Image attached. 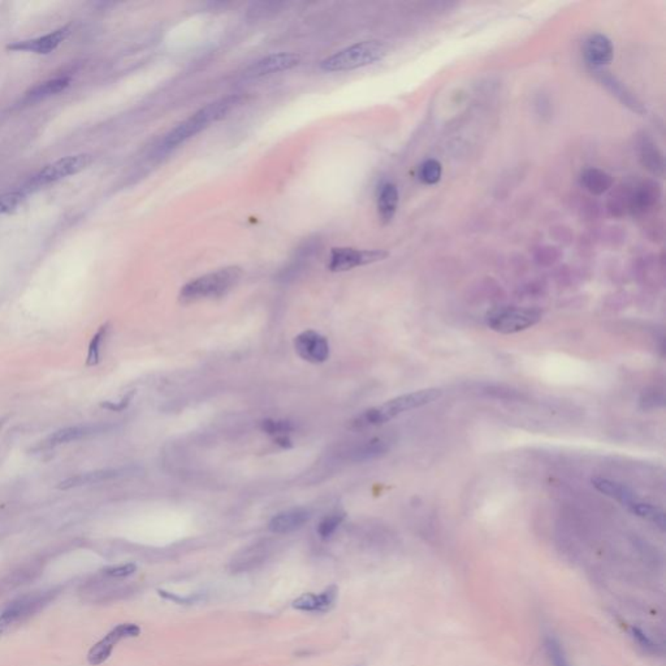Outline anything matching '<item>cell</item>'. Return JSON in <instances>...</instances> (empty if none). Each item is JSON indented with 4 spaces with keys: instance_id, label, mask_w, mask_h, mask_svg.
<instances>
[{
    "instance_id": "d4e9b609",
    "label": "cell",
    "mask_w": 666,
    "mask_h": 666,
    "mask_svg": "<svg viewBox=\"0 0 666 666\" xmlns=\"http://www.w3.org/2000/svg\"><path fill=\"white\" fill-rule=\"evenodd\" d=\"M628 512H631L634 516L639 517V518H643L645 521H648L650 524L657 526L660 530H665V513L661 510V509L655 507V505H650V504H647V502H642V501H636L633 505L628 507Z\"/></svg>"
},
{
    "instance_id": "8992f818",
    "label": "cell",
    "mask_w": 666,
    "mask_h": 666,
    "mask_svg": "<svg viewBox=\"0 0 666 666\" xmlns=\"http://www.w3.org/2000/svg\"><path fill=\"white\" fill-rule=\"evenodd\" d=\"M91 160H93L91 155L79 154V155L65 157V158L56 160L54 163H50L47 166H43L38 174L33 176L32 180L26 186V191L46 186L48 184L56 183L68 176L77 175L79 172L88 168Z\"/></svg>"
},
{
    "instance_id": "836d02e7",
    "label": "cell",
    "mask_w": 666,
    "mask_h": 666,
    "mask_svg": "<svg viewBox=\"0 0 666 666\" xmlns=\"http://www.w3.org/2000/svg\"><path fill=\"white\" fill-rule=\"evenodd\" d=\"M137 570V566L135 563H127V565H119V566H111L104 570V574L111 577V578H125L132 575Z\"/></svg>"
},
{
    "instance_id": "e575fe53",
    "label": "cell",
    "mask_w": 666,
    "mask_h": 666,
    "mask_svg": "<svg viewBox=\"0 0 666 666\" xmlns=\"http://www.w3.org/2000/svg\"><path fill=\"white\" fill-rule=\"evenodd\" d=\"M135 395V392L133 390V392L128 393L127 396L124 397V398H123L120 402H116V404H115V402H110V401H107V402H102V404H101V407L107 409V410H110V412H123V410H125L128 406H129V404H130V401H132V398H133Z\"/></svg>"
},
{
    "instance_id": "4316f807",
    "label": "cell",
    "mask_w": 666,
    "mask_h": 666,
    "mask_svg": "<svg viewBox=\"0 0 666 666\" xmlns=\"http://www.w3.org/2000/svg\"><path fill=\"white\" fill-rule=\"evenodd\" d=\"M657 201V191L655 185H648L643 184L640 189L635 191L633 198H631V208L634 211H645L647 208L653 206Z\"/></svg>"
},
{
    "instance_id": "7402d4cb",
    "label": "cell",
    "mask_w": 666,
    "mask_h": 666,
    "mask_svg": "<svg viewBox=\"0 0 666 666\" xmlns=\"http://www.w3.org/2000/svg\"><path fill=\"white\" fill-rule=\"evenodd\" d=\"M69 85V79L60 77V79H48L42 82L40 85L34 86L32 90L25 93V103H35L43 99H47L50 96H56L62 93Z\"/></svg>"
},
{
    "instance_id": "5b68a950",
    "label": "cell",
    "mask_w": 666,
    "mask_h": 666,
    "mask_svg": "<svg viewBox=\"0 0 666 666\" xmlns=\"http://www.w3.org/2000/svg\"><path fill=\"white\" fill-rule=\"evenodd\" d=\"M541 311L534 307L505 306L493 309L487 314V325L495 332L513 334L522 332L541 320Z\"/></svg>"
},
{
    "instance_id": "ac0fdd59",
    "label": "cell",
    "mask_w": 666,
    "mask_h": 666,
    "mask_svg": "<svg viewBox=\"0 0 666 666\" xmlns=\"http://www.w3.org/2000/svg\"><path fill=\"white\" fill-rule=\"evenodd\" d=\"M40 604H42V599L38 596L24 597L16 603L12 604L9 609L4 611V613L0 616V634L25 616H29L40 606Z\"/></svg>"
},
{
    "instance_id": "d6a6232c",
    "label": "cell",
    "mask_w": 666,
    "mask_h": 666,
    "mask_svg": "<svg viewBox=\"0 0 666 666\" xmlns=\"http://www.w3.org/2000/svg\"><path fill=\"white\" fill-rule=\"evenodd\" d=\"M546 650L551 664L553 666H569L566 656L563 653L561 644L555 640V638H547L546 640Z\"/></svg>"
},
{
    "instance_id": "7c38bea8",
    "label": "cell",
    "mask_w": 666,
    "mask_h": 666,
    "mask_svg": "<svg viewBox=\"0 0 666 666\" xmlns=\"http://www.w3.org/2000/svg\"><path fill=\"white\" fill-rule=\"evenodd\" d=\"M300 63H301V56L298 54L280 52V54L266 56L261 60H258L247 69V74L252 77H262L271 73L292 69Z\"/></svg>"
},
{
    "instance_id": "3957f363",
    "label": "cell",
    "mask_w": 666,
    "mask_h": 666,
    "mask_svg": "<svg viewBox=\"0 0 666 666\" xmlns=\"http://www.w3.org/2000/svg\"><path fill=\"white\" fill-rule=\"evenodd\" d=\"M242 278V270L236 266L210 272L194 278L184 286L180 292V301L193 303L202 300L220 298L230 292Z\"/></svg>"
},
{
    "instance_id": "1f68e13d",
    "label": "cell",
    "mask_w": 666,
    "mask_h": 666,
    "mask_svg": "<svg viewBox=\"0 0 666 666\" xmlns=\"http://www.w3.org/2000/svg\"><path fill=\"white\" fill-rule=\"evenodd\" d=\"M25 201V191H9L0 196V215L13 213Z\"/></svg>"
},
{
    "instance_id": "44dd1931",
    "label": "cell",
    "mask_w": 666,
    "mask_h": 666,
    "mask_svg": "<svg viewBox=\"0 0 666 666\" xmlns=\"http://www.w3.org/2000/svg\"><path fill=\"white\" fill-rule=\"evenodd\" d=\"M582 186L594 196H602L613 185V177L599 168H587L580 175Z\"/></svg>"
},
{
    "instance_id": "f546056e",
    "label": "cell",
    "mask_w": 666,
    "mask_h": 666,
    "mask_svg": "<svg viewBox=\"0 0 666 666\" xmlns=\"http://www.w3.org/2000/svg\"><path fill=\"white\" fill-rule=\"evenodd\" d=\"M108 328H110V324L106 323V324L102 325V327L98 329V332L94 334L93 340H91L90 345H89L86 365L96 366L99 363V361H101V346H102L104 339H106V336H107V333H108Z\"/></svg>"
},
{
    "instance_id": "f1b7e54d",
    "label": "cell",
    "mask_w": 666,
    "mask_h": 666,
    "mask_svg": "<svg viewBox=\"0 0 666 666\" xmlns=\"http://www.w3.org/2000/svg\"><path fill=\"white\" fill-rule=\"evenodd\" d=\"M344 519H345V513H342V512H334V513H331V514L325 516L324 518H322V521L317 524V529L319 536L322 539H329L333 534L336 532V530L342 526Z\"/></svg>"
},
{
    "instance_id": "52a82bcc",
    "label": "cell",
    "mask_w": 666,
    "mask_h": 666,
    "mask_svg": "<svg viewBox=\"0 0 666 666\" xmlns=\"http://www.w3.org/2000/svg\"><path fill=\"white\" fill-rule=\"evenodd\" d=\"M388 256V252L385 250H358L351 247H336L331 252L328 269L332 272H342L366 264L381 262Z\"/></svg>"
},
{
    "instance_id": "2e32d148",
    "label": "cell",
    "mask_w": 666,
    "mask_h": 666,
    "mask_svg": "<svg viewBox=\"0 0 666 666\" xmlns=\"http://www.w3.org/2000/svg\"><path fill=\"white\" fill-rule=\"evenodd\" d=\"M125 473H127V470H124V468L96 470V471H91V473H85V474L71 476V478H68V479H65V480H62L60 483L57 484V488H59V490H63V491H67V490H72V488H79V487H85V485H90V484H96L101 483V482H106V480H111V479H115V478L124 475Z\"/></svg>"
},
{
    "instance_id": "5bb4252c",
    "label": "cell",
    "mask_w": 666,
    "mask_h": 666,
    "mask_svg": "<svg viewBox=\"0 0 666 666\" xmlns=\"http://www.w3.org/2000/svg\"><path fill=\"white\" fill-rule=\"evenodd\" d=\"M339 596V588L336 586H329L325 588L322 594H303L298 599L293 602V608L302 611H331L333 605L337 600Z\"/></svg>"
},
{
    "instance_id": "e0dca14e",
    "label": "cell",
    "mask_w": 666,
    "mask_h": 666,
    "mask_svg": "<svg viewBox=\"0 0 666 666\" xmlns=\"http://www.w3.org/2000/svg\"><path fill=\"white\" fill-rule=\"evenodd\" d=\"M592 484L596 490L602 492L605 496L611 497L621 502L623 507L628 508L634 502L638 501V496L631 488H628L625 484L619 483L616 480H611L606 478H594Z\"/></svg>"
},
{
    "instance_id": "603a6c76",
    "label": "cell",
    "mask_w": 666,
    "mask_h": 666,
    "mask_svg": "<svg viewBox=\"0 0 666 666\" xmlns=\"http://www.w3.org/2000/svg\"><path fill=\"white\" fill-rule=\"evenodd\" d=\"M640 160L644 168H647L653 175L664 174V157L650 138H644L640 143Z\"/></svg>"
},
{
    "instance_id": "484cf974",
    "label": "cell",
    "mask_w": 666,
    "mask_h": 666,
    "mask_svg": "<svg viewBox=\"0 0 666 666\" xmlns=\"http://www.w3.org/2000/svg\"><path fill=\"white\" fill-rule=\"evenodd\" d=\"M385 451H387V445L384 444V441L375 439V440L366 441L363 444L353 448V451L349 453V458L356 462L373 460L381 456L383 453H385Z\"/></svg>"
},
{
    "instance_id": "4dcf8cb0",
    "label": "cell",
    "mask_w": 666,
    "mask_h": 666,
    "mask_svg": "<svg viewBox=\"0 0 666 666\" xmlns=\"http://www.w3.org/2000/svg\"><path fill=\"white\" fill-rule=\"evenodd\" d=\"M261 429L263 432L269 434L271 436H288L294 429L292 422L273 421V419H264L261 423Z\"/></svg>"
},
{
    "instance_id": "8fae6325",
    "label": "cell",
    "mask_w": 666,
    "mask_h": 666,
    "mask_svg": "<svg viewBox=\"0 0 666 666\" xmlns=\"http://www.w3.org/2000/svg\"><path fill=\"white\" fill-rule=\"evenodd\" d=\"M583 55L588 65L592 68V71L602 69L603 67L613 60V56H614L613 43L604 34H592L585 42Z\"/></svg>"
},
{
    "instance_id": "83f0119b",
    "label": "cell",
    "mask_w": 666,
    "mask_h": 666,
    "mask_svg": "<svg viewBox=\"0 0 666 666\" xmlns=\"http://www.w3.org/2000/svg\"><path fill=\"white\" fill-rule=\"evenodd\" d=\"M418 176L422 183L426 185H435L440 181L443 176L441 163L436 159H427L426 162L422 163Z\"/></svg>"
},
{
    "instance_id": "ffe728a7",
    "label": "cell",
    "mask_w": 666,
    "mask_h": 666,
    "mask_svg": "<svg viewBox=\"0 0 666 666\" xmlns=\"http://www.w3.org/2000/svg\"><path fill=\"white\" fill-rule=\"evenodd\" d=\"M398 201H400V196H398V189L395 184L385 183L381 185L379 196H378V211H379L381 222L384 224H387L395 218Z\"/></svg>"
},
{
    "instance_id": "6da1fadb",
    "label": "cell",
    "mask_w": 666,
    "mask_h": 666,
    "mask_svg": "<svg viewBox=\"0 0 666 666\" xmlns=\"http://www.w3.org/2000/svg\"><path fill=\"white\" fill-rule=\"evenodd\" d=\"M441 395L443 392L440 389L429 388L422 389V390L392 398L387 402L371 407V409H367L361 415H358L356 419L350 422V429H363L373 427V426H380L387 422L392 421L393 418H396L404 412L435 402L441 397Z\"/></svg>"
},
{
    "instance_id": "ba28073f",
    "label": "cell",
    "mask_w": 666,
    "mask_h": 666,
    "mask_svg": "<svg viewBox=\"0 0 666 666\" xmlns=\"http://www.w3.org/2000/svg\"><path fill=\"white\" fill-rule=\"evenodd\" d=\"M141 634V628L135 623H121L106 635L101 642L89 650L88 660L91 665H101L111 656L115 645L127 638H135Z\"/></svg>"
},
{
    "instance_id": "30bf717a",
    "label": "cell",
    "mask_w": 666,
    "mask_h": 666,
    "mask_svg": "<svg viewBox=\"0 0 666 666\" xmlns=\"http://www.w3.org/2000/svg\"><path fill=\"white\" fill-rule=\"evenodd\" d=\"M69 34H71V28L64 26V28H60L55 32L48 33L46 35H42L38 38L20 40L16 43H12V45H9V50L34 52V54H38V55H47V54H51L52 51H55L56 48L59 47L64 40L68 38Z\"/></svg>"
},
{
    "instance_id": "9c48e42d",
    "label": "cell",
    "mask_w": 666,
    "mask_h": 666,
    "mask_svg": "<svg viewBox=\"0 0 666 666\" xmlns=\"http://www.w3.org/2000/svg\"><path fill=\"white\" fill-rule=\"evenodd\" d=\"M297 354L310 363H323L329 358V342L315 331H305L294 339Z\"/></svg>"
},
{
    "instance_id": "d590c367",
    "label": "cell",
    "mask_w": 666,
    "mask_h": 666,
    "mask_svg": "<svg viewBox=\"0 0 666 666\" xmlns=\"http://www.w3.org/2000/svg\"><path fill=\"white\" fill-rule=\"evenodd\" d=\"M633 634H634L635 639H636V640L639 642V644H640L642 647H644L645 650H653L655 648H656V647H655V644H653V642L650 640V638H648L647 635L643 633L642 630H639V628L634 627V628H633Z\"/></svg>"
},
{
    "instance_id": "cb8c5ba5",
    "label": "cell",
    "mask_w": 666,
    "mask_h": 666,
    "mask_svg": "<svg viewBox=\"0 0 666 666\" xmlns=\"http://www.w3.org/2000/svg\"><path fill=\"white\" fill-rule=\"evenodd\" d=\"M94 429H96L94 427H89V426H73V427L57 429L52 435L48 436L45 443H46V446H56V445L67 444L71 441H77L91 435Z\"/></svg>"
},
{
    "instance_id": "9a60e30c",
    "label": "cell",
    "mask_w": 666,
    "mask_h": 666,
    "mask_svg": "<svg viewBox=\"0 0 666 666\" xmlns=\"http://www.w3.org/2000/svg\"><path fill=\"white\" fill-rule=\"evenodd\" d=\"M270 553V546L267 543H259L236 555L230 563V569L233 572L254 570L264 563Z\"/></svg>"
},
{
    "instance_id": "d6986e66",
    "label": "cell",
    "mask_w": 666,
    "mask_h": 666,
    "mask_svg": "<svg viewBox=\"0 0 666 666\" xmlns=\"http://www.w3.org/2000/svg\"><path fill=\"white\" fill-rule=\"evenodd\" d=\"M594 72L597 74V77L600 79L604 86H606V89L613 93V96H617L619 101L627 106L630 110L639 112V113L644 112L642 103L638 101L636 96H633V93L627 90L626 86L622 85V82H619V79L613 77L608 72H604L603 69H595Z\"/></svg>"
},
{
    "instance_id": "277c9868",
    "label": "cell",
    "mask_w": 666,
    "mask_h": 666,
    "mask_svg": "<svg viewBox=\"0 0 666 666\" xmlns=\"http://www.w3.org/2000/svg\"><path fill=\"white\" fill-rule=\"evenodd\" d=\"M387 55V47L379 40H365L333 54L320 63L322 71L344 72L363 68Z\"/></svg>"
},
{
    "instance_id": "4fadbf2b",
    "label": "cell",
    "mask_w": 666,
    "mask_h": 666,
    "mask_svg": "<svg viewBox=\"0 0 666 666\" xmlns=\"http://www.w3.org/2000/svg\"><path fill=\"white\" fill-rule=\"evenodd\" d=\"M311 518L309 509L293 508L281 512L271 519L269 529L275 534H290L302 529Z\"/></svg>"
},
{
    "instance_id": "7a4b0ae2",
    "label": "cell",
    "mask_w": 666,
    "mask_h": 666,
    "mask_svg": "<svg viewBox=\"0 0 666 666\" xmlns=\"http://www.w3.org/2000/svg\"><path fill=\"white\" fill-rule=\"evenodd\" d=\"M238 104H241V96H225L219 101H215L214 103L207 104L189 119L177 125L172 132H169L163 142L160 143L159 152H168L179 145L188 141L191 137L198 135L199 132L206 129L211 123L225 118Z\"/></svg>"
},
{
    "instance_id": "8d00e7d4",
    "label": "cell",
    "mask_w": 666,
    "mask_h": 666,
    "mask_svg": "<svg viewBox=\"0 0 666 666\" xmlns=\"http://www.w3.org/2000/svg\"><path fill=\"white\" fill-rule=\"evenodd\" d=\"M6 419H7V418H3V419H0V429H1V426L4 424V422H6Z\"/></svg>"
}]
</instances>
